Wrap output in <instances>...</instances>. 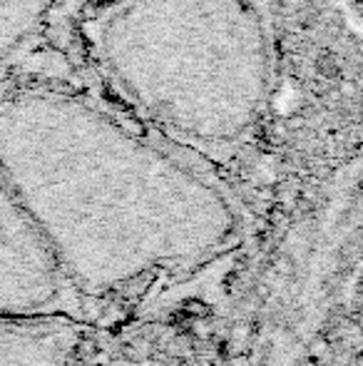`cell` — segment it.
<instances>
[{
    "mask_svg": "<svg viewBox=\"0 0 363 366\" xmlns=\"http://www.w3.org/2000/svg\"><path fill=\"white\" fill-rule=\"evenodd\" d=\"M48 0H0V68L38 35Z\"/></svg>",
    "mask_w": 363,
    "mask_h": 366,
    "instance_id": "obj_3",
    "label": "cell"
},
{
    "mask_svg": "<svg viewBox=\"0 0 363 366\" xmlns=\"http://www.w3.org/2000/svg\"><path fill=\"white\" fill-rule=\"evenodd\" d=\"M97 53L127 100L202 145L242 140L272 97L259 0H117L97 25Z\"/></svg>",
    "mask_w": 363,
    "mask_h": 366,
    "instance_id": "obj_2",
    "label": "cell"
},
{
    "mask_svg": "<svg viewBox=\"0 0 363 366\" xmlns=\"http://www.w3.org/2000/svg\"><path fill=\"white\" fill-rule=\"evenodd\" d=\"M0 177L38 229L160 234L217 229L224 197L192 167L83 97L0 100Z\"/></svg>",
    "mask_w": 363,
    "mask_h": 366,
    "instance_id": "obj_1",
    "label": "cell"
}]
</instances>
